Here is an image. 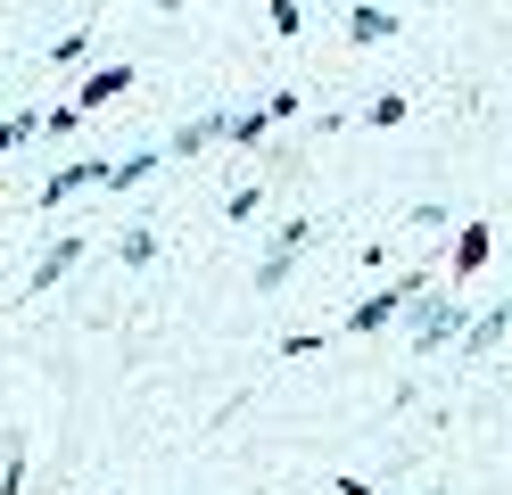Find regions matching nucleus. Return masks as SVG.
I'll list each match as a JSON object with an SVG mask.
<instances>
[{"instance_id": "4", "label": "nucleus", "mask_w": 512, "mask_h": 495, "mask_svg": "<svg viewBox=\"0 0 512 495\" xmlns=\"http://www.w3.org/2000/svg\"><path fill=\"white\" fill-rule=\"evenodd\" d=\"M223 132H232L223 116H199V124H182V132H174V157H190V149H207V141H223Z\"/></svg>"}, {"instance_id": "6", "label": "nucleus", "mask_w": 512, "mask_h": 495, "mask_svg": "<svg viewBox=\"0 0 512 495\" xmlns=\"http://www.w3.org/2000/svg\"><path fill=\"white\" fill-rule=\"evenodd\" d=\"M479 264H488V223H471L455 240V273H479Z\"/></svg>"}, {"instance_id": "8", "label": "nucleus", "mask_w": 512, "mask_h": 495, "mask_svg": "<svg viewBox=\"0 0 512 495\" xmlns=\"http://www.w3.org/2000/svg\"><path fill=\"white\" fill-rule=\"evenodd\" d=\"M149 165H157V157H124V165H108V190H133V182L149 174Z\"/></svg>"}, {"instance_id": "7", "label": "nucleus", "mask_w": 512, "mask_h": 495, "mask_svg": "<svg viewBox=\"0 0 512 495\" xmlns=\"http://www.w3.org/2000/svg\"><path fill=\"white\" fill-rule=\"evenodd\" d=\"M42 132V116L34 108H17V116H0V149H17V141H34Z\"/></svg>"}, {"instance_id": "9", "label": "nucleus", "mask_w": 512, "mask_h": 495, "mask_svg": "<svg viewBox=\"0 0 512 495\" xmlns=\"http://www.w3.org/2000/svg\"><path fill=\"white\" fill-rule=\"evenodd\" d=\"M157 9H182V0H157Z\"/></svg>"}, {"instance_id": "5", "label": "nucleus", "mask_w": 512, "mask_h": 495, "mask_svg": "<svg viewBox=\"0 0 512 495\" xmlns=\"http://www.w3.org/2000/svg\"><path fill=\"white\" fill-rule=\"evenodd\" d=\"M91 182H108L100 165H67V174H50V182H42V198L58 207V198H67V190H91Z\"/></svg>"}, {"instance_id": "1", "label": "nucleus", "mask_w": 512, "mask_h": 495, "mask_svg": "<svg viewBox=\"0 0 512 495\" xmlns=\"http://www.w3.org/2000/svg\"><path fill=\"white\" fill-rule=\"evenodd\" d=\"M389 33H397L389 9H372V0H356V9H347V42H356V50H380Z\"/></svg>"}, {"instance_id": "3", "label": "nucleus", "mask_w": 512, "mask_h": 495, "mask_svg": "<svg viewBox=\"0 0 512 495\" xmlns=\"http://www.w3.org/2000/svg\"><path fill=\"white\" fill-rule=\"evenodd\" d=\"M75 256H83V240H58V248H50L42 264H34V297H42V289H58V281H67V273H75Z\"/></svg>"}, {"instance_id": "2", "label": "nucleus", "mask_w": 512, "mask_h": 495, "mask_svg": "<svg viewBox=\"0 0 512 495\" xmlns=\"http://www.w3.org/2000/svg\"><path fill=\"white\" fill-rule=\"evenodd\" d=\"M116 91H133V66H100V75H91V83L75 91V108L91 116V108H108V99H116Z\"/></svg>"}]
</instances>
